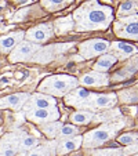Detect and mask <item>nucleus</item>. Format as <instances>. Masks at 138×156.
<instances>
[{"mask_svg": "<svg viewBox=\"0 0 138 156\" xmlns=\"http://www.w3.org/2000/svg\"><path fill=\"white\" fill-rule=\"evenodd\" d=\"M55 153L50 149V145H39L37 148L27 152L25 156H54Z\"/></svg>", "mask_w": 138, "mask_h": 156, "instance_id": "26", "label": "nucleus"}, {"mask_svg": "<svg viewBox=\"0 0 138 156\" xmlns=\"http://www.w3.org/2000/svg\"><path fill=\"white\" fill-rule=\"evenodd\" d=\"M93 156H124L123 149L120 148H102V149H95L93 152Z\"/></svg>", "mask_w": 138, "mask_h": 156, "instance_id": "27", "label": "nucleus"}, {"mask_svg": "<svg viewBox=\"0 0 138 156\" xmlns=\"http://www.w3.org/2000/svg\"><path fill=\"white\" fill-rule=\"evenodd\" d=\"M62 127H64V124H62L61 122H53V123H47V124L39 126V130H40L47 138L54 140L58 137V134H59Z\"/></svg>", "mask_w": 138, "mask_h": 156, "instance_id": "21", "label": "nucleus"}, {"mask_svg": "<svg viewBox=\"0 0 138 156\" xmlns=\"http://www.w3.org/2000/svg\"><path fill=\"white\" fill-rule=\"evenodd\" d=\"M82 145H83V136H75V137H69V138L59 140L58 144H57V155L58 156L68 155V153L79 149Z\"/></svg>", "mask_w": 138, "mask_h": 156, "instance_id": "15", "label": "nucleus"}, {"mask_svg": "<svg viewBox=\"0 0 138 156\" xmlns=\"http://www.w3.org/2000/svg\"><path fill=\"white\" fill-rule=\"evenodd\" d=\"M30 94L29 93H14L7 97L0 98V109H24L27 102L29 101Z\"/></svg>", "mask_w": 138, "mask_h": 156, "instance_id": "11", "label": "nucleus"}, {"mask_svg": "<svg viewBox=\"0 0 138 156\" xmlns=\"http://www.w3.org/2000/svg\"><path fill=\"white\" fill-rule=\"evenodd\" d=\"M115 33L119 37L138 40V14L122 17L115 22Z\"/></svg>", "mask_w": 138, "mask_h": 156, "instance_id": "4", "label": "nucleus"}, {"mask_svg": "<svg viewBox=\"0 0 138 156\" xmlns=\"http://www.w3.org/2000/svg\"><path fill=\"white\" fill-rule=\"evenodd\" d=\"M91 93L87 91L84 87H77L75 88L73 91H71L68 95H65L64 100L66 105H73V106H80L88 97Z\"/></svg>", "mask_w": 138, "mask_h": 156, "instance_id": "17", "label": "nucleus"}, {"mask_svg": "<svg viewBox=\"0 0 138 156\" xmlns=\"http://www.w3.org/2000/svg\"><path fill=\"white\" fill-rule=\"evenodd\" d=\"M124 127V122H113V123H105L98 129H94L91 131L86 133V136H83V147L87 149H94V148H100L109 140H112L122 129Z\"/></svg>", "mask_w": 138, "mask_h": 156, "instance_id": "3", "label": "nucleus"}, {"mask_svg": "<svg viewBox=\"0 0 138 156\" xmlns=\"http://www.w3.org/2000/svg\"><path fill=\"white\" fill-rule=\"evenodd\" d=\"M79 83L84 87H102L109 84V76L101 72H88L80 77Z\"/></svg>", "mask_w": 138, "mask_h": 156, "instance_id": "14", "label": "nucleus"}, {"mask_svg": "<svg viewBox=\"0 0 138 156\" xmlns=\"http://www.w3.org/2000/svg\"><path fill=\"white\" fill-rule=\"evenodd\" d=\"M68 2H41V6L44 9H47L48 11H57L64 7H66Z\"/></svg>", "mask_w": 138, "mask_h": 156, "instance_id": "29", "label": "nucleus"}, {"mask_svg": "<svg viewBox=\"0 0 138 156\" xmlns=\"http://www.w3.org/2000/svg\"><path fill=\"white\" fill-rule=\"evenodd\" d=\"M109 51L112 53V55L115 54V57L118 59H124L137 54L138 48L135 46H133V44L124 43V41H113V43H111Z\"/></svg>", "mask_w": 138, "mask_h": 156, "instance_id": "16", "label": "nucleus"}, {"mask_svg": "<svg viewBox=\"0 0 138 156\" xmlns=\"http://www.w3.org/2000/svg\"><path fill=\"white\" fill-rule=\"evenodd\" d=\"M109 48H111V43L104 39H91V40L83 41L79 46V53L83 58L90 59L94 58L97 55H104L108 54Z\"/></svg>", "mask_w": 138, "mask_h": 156, "instance_id": "6", "label": "nucleus"}, {"mask_svg": "<svg viewBox=\"0 0 138 156\" xmlns=\"http://www.w3.org/2000/svg\"><path fill=\"white\" fill-rule=\"evenodd\" d=\"M93 119H94V113L90 111H84V109L73 112L71 115V122L75 124H87L93 122Z\"/></svg>", "mask_w": 138, "mask_h": 156, "instance_id": "22", "label": "nucleus"}, {"mask_svg": "<svg viewBox=\"0 0 138 156\" xmlns=\"http://www.w3.org/2000/svg\"><path fill=\"white\" fill-rule=\"evenodd\" d=\"M0 22H2V17H0Z\"/></svg>", "mask_w": 138, "mask_h": 156, "instance_id": "31", "label": "nucleus"}, {"mask_svg": "<svg viewBox=\"0 0 138 156\" xmlns=\"http://www.w3.org/2000/svg\"><path fill=\"white\" fill-rule=\"evenodd\" d=\"M40 145V140L37 137H33L28 133L21 131V140H19V152H29Z\"/></svg>", "mask_w": 138, "mask_h": 156, "instance_id": "19", "label": "nucleus"}, {"mask_svg": "<svg viewBox=\"0 0 138 156\" xmlns=\"http://www.w3.org/2000/svg\"><path fill=\"white\" fill-rule=\"evenodd\" d=\"M72 17H73L75 28L79 32L104 30L111 25L113 20V10L95 2H88L82 4Z\"/></svg>", "mask_w": 138, "mask_h": 156, "instance_id": "1", "label": "nucleus"}, {"mask_svg": "<svg viewBox=\"0 0 138 156\" xmlns=\"http://www.w3.org/2000/svg\"><path fill=\"white\" fill-rule=\"evenodd\" d=\"M120 116V111L119 109H112V111H108V112H102V113H98L97 116H94V119L93 120L95 122V123H108V122H111L112 119H116Z\"/></svg>", "mask_w": 138, "mask_h": 156, "instance_id": "24", "label": "nucleus"}, {"mask_svg": "<svg viewBox=\"0 0 138 156\" xmlns=\"http://www.w3.org/2000/svg\"><path fill=\"white\" fill-rule=\"evenodd\" d=\"M134 153H138V144H135V145H127V147L123 149V155L124 156L134 155Z\"/></svg>", "mask_w": 138, "mask_h": 156, "instance_id": "30", "label": "nucleus"}, {"mask_svg": "<svg viewBox=\"0 0 138 156\" xmlns=\"http://www.w3.org/2000/svg\"><path fill=\"white\" fill-rule=\"evenodd\" d=\"M75 136H79V129L73 124H64V127L61 129L58 134V138L59 140H64V138H69V137H75Z\"/></svg>", "mask_w": 138, "mask_h": 156, "instance_id": "25", "label": "nucleus"}, {"mask_svg": "<svg viewBox=\"0 0 138 156\" xmlns=\"http://www.w3.org/2000/svg\"><path fill=\"white\" fill-rule=\"evenodd\" d=\"M134 156H138V153H137V155H134Z\"/></svg>", "mask_w": 138, "mask_h": 156, "instance_id": "32", "label": "nucleus"}, {"mask_svg": "<svg viewBox=\"0 0 138 156\" xmlns=\"http://www.w3.org/2000/svg\"><path fill=\"white\" fill-rule=\"evenodd\" d=\"M21 131H11L0 138V156H15L19 152Z\"/></svg>", "mask_w": 138, "mask_h": 156, "instance_id": "10", "label": "nucleus"}, {"mask_svg": "<svg viewBox=\"0 0 138 156\" xmlns=\"http://www.w3.org/2000/svg\"><path fill=\"white\" fill-rule=\"evenodd\" d=\"M75 28V22H73V17L69 15V17L65 18H59L54 22V32L57 35H62V33H66L69 30H72Z\"/></svg>", "mask_w": 138, "mask_h": 156, "instance_id": "20", "label": "nucleus"}, {"mask_svg": "<svg viewBox=\"0 0 138 156\" xmlns=\"http://www.w3.org/2000/svg\"><path fill=\"white\" fill-rule=\"evenodd\" d=\"M79 80L71 75H53L41 80L37 91L50 97H65L75 88H77Z\"/></svg>", "mask_w": 138, "mask_h": 156, "instance_id": "2", "label": "nucleus"}, {"mask_svg": "<svg viewBox=\"0 0 138 156\" xmlns=\"http://www.w3.org/2000/svg\"><path fill=\"white\" fill-rule=\"evenodd\" d=\"M40 46L35 43H30L28 40H24L22 43H19L14 50L10 53L9 59L11 62H22V61H28V59H32L33 55L40 50Z\"/></svg>", "mask_w": 138, "mask_h": 156, "instance_id": "8", "label": "nucleus"}, {"mask_svg": "<svg viewBox=\"0 0 138 156\" xmlns=\"http://www.w3.org/2000/svg\"><path fill=\"white\" fill-rule=\"evenodd\" d=\"M25 33L27 32H24V30H15V32H11L9 35L0 36V51L11 53L18 44L24 41Z\"/></svg>", "mask_w": 138, "mask_h": 156, "instance_id": "13", "label": "nucleus"}, {"mask_svg": "<svg viewBox=\"0 0 138 156\" xmlns=\"http://www.w3.org/2000/svg\"><path fill=\"white\" fill-rule=\"evenodd\" d=\"M24 115L29 122H33V123L41 126V124L58 122L59 111L57 109V106H54V108H48V109H33V111H27V112H24Z\"/></svg>", "mask_w": 138, "mask_h": 156, "instance_id": "7", "label": "nucleus"}, {"mask_svg": "<svg viewBox=\"0 0 138 156\" xmlns=\"http://www.w3.org/2000/svg\"><path fill=\"white\" fill-rule=\"evenodd\" d=\"M54 25L53 24H40L36 27L30 28L25 33V39L30 43L35 44H41L44 41H47L50 37L54 36Z\"/></svg>", "mask_w": 138, "mask_h": 156, "instance_id": "9", "label": "nucleus"}, {"mask_svg": "<svg viewBox=\"0 0 138 156\" xmlns=\"http://www.w3.org/2000/svg\"><path fill=\"white\" fill-rule=\"evenodd\" d=\"M55 98L50 97L46 94H40V93H35L33 95H30L29 101L27 102V105L24 106V112L27 111H33V109H48L55 106Z\"/></svg>", "mask_w": 138, "mask_h": 156, "instance_id": "12", "label": "nucleus"}, {"mask_svg": "<svg viewBox=\"0 0 138 156\" xmlns=\"http://www.w3.org/2000/svg\"><path fill=\"white\" fill-rule=\"evenodd\" d=\"M118 102V95L113 93L109 94H97V93H91L90 97L82 104V108L84 111H100V109H111L115 106V104Z\"/></svg>", "mask_w": 138, "mask_h": 156, "instance_id": "5", "label": "nucleus"}, {"mask_svg": "<svg viewBox=\"0 0 138 156\" xmlns=\"http://www.w3.org/2000/svg\"><path fill=\"white\" fill-rule=\"evenodd\" d=\"M116 61H118V58L115 55H112L111 53L108 54H104V55H101L100 58H98V61L94 64V72H101V73H105L108 69H111L112 66H113L115 64H116Z\"/></svg>", "mask_w": 138, "mask_h": 156, "instance_id": "18", "label": "nucleus"}, {"mask_svg": "<svg viewBox=\"0 0 138 156\" xmlns=\"http://www.w3.org/2000/svg\"><path fill=\"white\" fill-rule=\"evenodd\" d=\"M138 11V2H123L118 10V14L122 17H129L134 15Z\"/></svg>", "mask_w": 138, "mask_h": 156, "instance_id": "23", "label": "nucleus"}, {"mask_svg": "<svg viewBox=\"0 0 138 156\" xmlns=\"http://www.w3.org/2000/svg\"><path fill=\"white\" fill-rule=\"evenodd\" d=\"M118 142L123 145H135L138 144V133H126L118 137Z\"/></svg>", "mask_w": 138, "mask_h": 156, "instance_id": "28", "label": "nucleus"}]
</instances>
